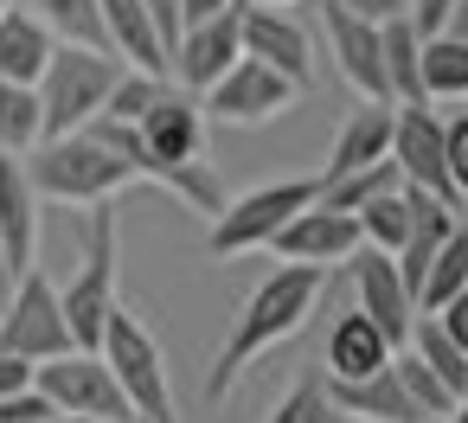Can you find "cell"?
<instances>
[{
	"label": "cell",
	"mask_w": 468,
	"mask_h": 423,
	"mask_svg": "<svg viewBox=\"0 0 468 423\" xmlns=\"http://www.w3.org/2000/svg\"><path fill=\"white\" fill-rule=\"evenodd\" d=\"M385 154H391V103H366V97H359V110L340 122V135H334V148H327L321 186L340 180V174H359V167H372V161H385Z\"/></svg>",
	"instance_id": "cell-19"
},
{
	"label": "cell",
	"mask_w": 468,
	"mask_h": 423,
	"mask_svg": "<svg viewBox=\"0 0 468 423\" xmlns=\"http://www.w3.org/2000/svg\"><path fill=\"white\" fill-rule=\"evenodd\" d=\"M442 154H449V186L468 206V110L462 116H442Z\"/></svg>",
	"instance_id": "cell-32"
},
{
	"label": "cell",
	"mask_w": 468,
	"mask_h": 423,
	"mask_svg": "<svg viewBox=\"0 0 468 423\" xmlns=\"http://www.w3.org/2000/svg\"><path fill=\"white\" fill-rule=\"evenodd\" d=\"M346 282H353V308L372 314L391 333V346H404L410 340V321H417V301H410V289L398 276V257L378 250V244H359L346 257Z\"/></svg>",
	"instance_id": "cell-13"
},
{
	"label": "cell",
	"mask_w": 468,
	"mask_h": 423,
	"mask_svg": "<svg viewBox=\"0 0 468 423\" xmlns=\"http://www.w3.org/2000/svg\"><path fill=\"white\" fill-rule=\"evenodd\" d=\"M20 161H27L39 199H52V206H97V199H116L122 186H135V167H129L110 142H97L90 129L46 135V142H39L33 154H20Z\"/></svg>",
	"instance_id": "cell-2"
},
{
	"label": "cell",
	"mask_w": 468,
	"mask_h": 423,
	"mask_svg": "<svg viewBox=\"0 0 468 423\" xmlns=\"http://www.w3.org/2000/svg\"><path fill=\"white\" fill-rule=\"evenodd\" d=\"M78 212H84V263H78V276L58 289V301H65L71 346H97V340H103V321L116 314L122 231H116V199H97V206H78Z\"/></svg>",
	"instance_id": "cell-4"
},
{
	"label": "cell",
	"mask_w": 468,
	"mask_h": 423,
	"mask_svg": "<svg viewBox=\"0 0 468 423\" xmlns=\"http://www.w3.org/2000/svg\"><path fill=\"white\" fill-rule=\"evenodd\" d=\"M455 289H468V225H455V231L442 238V250L430 257V270H423V282H417V308L436 314Z\"/></svg>",
	"instance_id": "cell-26"
},
{
	"label": "cell",
	"mask_w": 468,
	"mask_h": 423,
	"mask_svg": "<svg viewBox=\"0 0 468 423\" xmlns=\"http://www.w3.org/2000/svg\"><path fill=\"white\" fill-rule=\"evenodd\" d=\"M442 33H455V39H468V0H455V14H449V26Z\"/></svg>",
	"instance_id": "cell-40"
},
{
	"label": "cell",
	"mask_w": 468,
	"mask_h": 423,
	"mask_svg": "<svg viewBox=\"0 0 468 423\" xmlns=\"http://www.w3.org/2000/svg\"><path fill=\"white\" fill-rule=\"evenodd\" d=\"M302 97V84H289L276 65H263V58H238L212 90H206V122H231V129H250V122H270V116H282L289 103Z\"/></svg>",
	"instance_id": "cell-9"
},
{
	"label": "cell",
	"mask_w": 468,
	"mask_h": 423,
	"mask_svg": "<svg viewBox=\"0 0 468 423\" xmlns=\"http://www.w3.org/2000/svg\"><path fill=\"white\" fill-rule=\"evenodd\" d=\"M39 186L27 174L20 154H0V250H7V270H33V250H39Z\"/></svg>",
	"instance_id": "cell-16"
},
{
	"label": "cell",
	"mask_w": 468,
	"mask_h": 423,
	"mask_svg": "<svg viewBox=\"0 0 468 423\" xmlns=\"http://www.w3.org/2000/svg\"><path fill=\"white\" fill-rule=\"evenodd\" d=\"M39 142H46V103H39V84L0 78V154H33Z\"/></svg>",
	"instance_id": "cell-23"
},
{
	"label": "cell",
	"mask_w": 468,
	"mask_h": 423,
	"mask_svg": "<svg viewBox=\"0 0 468 423\" xmlns=\"http://www.w3.org/2000/svg\"><path fill=\"white\" fill-rule=\"evenodd\" d=\"M257 7H289V0H257Z\"/></svg>",
	"instance_id": "cell-42"
},
{
	"label": "cell",
	"mask_w": 468,
	"mask_h": 423,
	"mask_svg": "<svg viewBox=\"0 0 468 423\" xmlns=\"http://www.w3.org/2000/svg\"><path fill=\"white\" fill-rule=\"evenodd\" d=\"M27 385H33V359H20V353L0 346V397H7V391H27Z\"/></svg>",
	"instance_id": "cell-36"
},
{
	"label": "cell",
	"mask_w": 468,
	"mask_h": 423,
	"mask_svg": "<svg viewBox=\"0 0 468 423\" xmlns=\"http://www.w3.org/2000/svg\"><path fill=\"white\" fill-rule=\"evenodd\" d=\"M225 7H238V0H180V26L186 20H206V14H225Z\"/></svg>",
	"instance_id": "cell-39"
},
{
	"label": "cell",
	"mask_w": 468,
	"mask_h": 423,
	"mask_svg": "<svg viewBox=\"0 0 468 423\" xmlns=\"http://www.w3.org/2000/svg\"><path fill=\"white\" fill-rule=\"evenodd\" d=\"M135 423H148V417H135Z\"/></svg>",
	"instance_id": "cell-44"
},
{
	"label": "cell",
	"mask_w": 468,
	"mask_h": 423,
	"mask_svg": "<svg viewBox=\"0 0 468 423\" xmlns=\"http://www.w3.org/2000/svg\"><path fill=\"white\" fill-rule=\"evenodd\" d=\"M449 14H455V0H404V20L430 39V33H442L449 26Z\"/></svg>",
	"instance_id": "cell-34"
},
{
	"label": "cell",
	"mask_w": 468,
	"mask_h": 423,
	"mask_svg": "<svg viewBox=\"0 0 468 423\" xmlns=\"http://www.w3.org/2000/svg\"><path fill=\"white\" fill-rule=\"evenodd\" d=\"M334 7H346V14H359V20L385 26V20H398V14H404V0H334Z\"/></svg>",
	"instance_id": "cell-37"
},
{
	"label": "cell",
	"mask_w": 468,
	"mask_h": 423,
	"mask_svg": "<svg viewBox=\"0 0 468 423\" xmlns=\"http://www.w3.org/2000/svg\"><path fill=\"white\" fill-rule=\"evenodd\" d=\"M321 289H327V270L321 263H276L270 276H257V289L231 314V333H225V346H218V359L206 372V397H231V385L314 314Z\"/></svg>",
	"instance_id": "cell-1"
},
{
	"label": "cell",
	"mask_w": 468,
	"mask_h": 423,
	"mask_svg": "<svg viewBox=\"0 0 468 423\" xmlns=\"http://www.w3.org/2000/svg\"><path fill=\"white\" fill-rule=\"evenodd\" d=\"M167 90V78H154V71H122L116 78V90H110V103H103V116H116V122H135V116H148L154 110V97Z\"/></svg>",
	"instance_id": "cell-31"
},
{
	"label": "cell",
	"mask_w": 468,
	"mask_h": 423,
	"mask_svg": "<svg viewBox=\"0 0 468 423\" xmlns=\"http://www.w3.org/2000/svg\"><path fill=\"white\" fill-rule=\"evenodd\" d=\"M327 397H334V410L353 417V423H423V410H417V397L404 391V378H398L391 359H385L378 372H366V378H327Z\"/></svg>",
	"instance_id": "cell-17"
},
{
	"label": "cell",
	"mask_w": 468,
	"mask_h": 423,
	"mask_svg": "<svg viewBox=\"0 0 468 423\" xmlns=\"http://www.w3.org/2000/svg\"><path fill=\"white\" fill-rule=\"evenodd\" d=\"M321 199V180H270V186H257V193H238V199H225L206 225V250L218 257V263H231V257H250V250H270V238L302 212V206H314Z\"/></svg>",
	"instance_id": "cell-5"
},
{
	"label": "cell",
	"mask_w": 468,
	"mask_h": 423,
	"mask_svg": "<svg viewBox=\"0 0 468 423\" xmlns=\"http://www.w3.org/2000/svg\"><path fill=\"white\" fill-rule=\"evenodd\" d=\"M129 71V58L116 46H78V39H58L46 71H39V103H46V135H71V129H90L116 90V78Z\"/></svg>",
	"instance_id": "cell-3"
},
{
	"label": "cell",
	"mask_w": 468,
	"mask_h": 423,
	"mask_svg": "<svg viewBox=\"0 0 468 423\" xmlns=\"http://www.w3.org/2000/svg\"><path fill=\"white\" fill-rule=\"evenodd\" d=\"M423 103H468V39L455 33L423 39Z\"/></svg>",
	"instance_id": "cell-24"
},
{
	"label": "cell",
	"mask_w": 468,
	"mask_h": 423,
	"mask_svg": "<svg viewBox=\"0 0 468 423\" xmlns=\"http://www.w3.org/2000/svg\"><path fill=\"white\" fill-rule=\"evenodd\" d=\"M97 353L110 359L122 397L135 404V417H148V423H180V417H174V385H167V353H161V340H154L122 301H116V314L103 321Z\"/></svg>",
	"instance_id": "cell-6"
},
{
	"label": "cell",
	"mask_w": 468,
	"mask_h": 423,
	"mask_svg": "<svg viewBox=\"0 0 468 423\" xmlns=\"http://www.w3.org/2000/svg\"><path fill=\"white\" fill-rule=\"evenodd\" d=\"M52 423H122V417H78V410H52ZM135 423V417H129Z\"/></svg>",
	"instance_id": "cell-41"
},
{
	"label": "cell",
	"mask_w": 468,
	"mask_h": 423,
	"mask_svg": "<svg viewBox=\"0 0 468 423\" xmlns=\"http://www.w3.org/2000/svg\"><path fill=\"white\" fill-rule=\"evenodd\" d=\"M0 346L20 353V359H33V365L71 346L65 301H58V289H52V276H39V270H20V276H14L7 301H0Z\"/></svg>",
	"instance_id": "cell-8"
},
{
	"label": "cell",
	"mask_w": 468,
	"mask_h": 423,
	"mask_svg": "<svg viewBox=\"0 0 468 423\" xmlns=\"http://www.w3.org/2000/svg\"><path fill=\"white\" fill-rule=\"evenodd\" d=\"M404 346H410V353H417V359H423V365H430V372H436V378H442L455 397H468V353L449 340V327H442L436 314H417Z\"/></svg>",
	"instance_id": "cell-25"
},
{
	"label": "cell",
	"mask_w": 468,
	"mask_h": 423,
	"mask_svg": "<svg viewBox=\"0 0 468 423\" xmlns=\"http://www.w3.org/2000/svg\"><path fill=\"white\" fill-rule=\"evenodd\" d=\"M238 7H244V0H238ZM238 7H225V14H206V20H186V26H180V39H174V78H180V90L206 97V90H212L238 58H244Z\"/></svg>",
	"instance_id": "cell-12"
},
{
	"label": "cell",
	"mask_w": 468,
	"mask_h": 423,
	"mask_svg": "<svg viewBox=\"0 0 468 423\" xmlns=\"http://www.w3.org/2000/svg\"><path fill=\"white\" fill-rule=\"evenodd\" d=\"M417 314H423V308H417ZM436 321H442V327H449V340L468 353V289H455V295L436 308Z\"/></svg>",
	"instance_id": "cell-35"
},
{
	"label": "cell",
	"mask_w": 468,
	"mask_h": 423,
	"mask_svg": "<svg viewBox=\"0 0 468 423\" xmlns=\"http://www.w3.org/2000/svg\"><path fill=\"white\" fill-rule=\"evenodd\" d=\"M391 353H398L391 333H385L372 314H359V308H346V314L327 327V346H321L327 378H366V372H378Z\"/></svg>",
	"instance_id": "cell-20"
},
{
	"label": "cell",
	"mask_w": 468,
	"mask_h": 423,
	"mask_svg": "<svg viewBox=\"0 0 468 423\" xmlns=\"http://www.w3.org/2000/svg\"><path fill=\"white\" fill-rule=\"evenodd\" d=\"M27 7L58 33V39H78V46H110L103 33V7L97 0H27Z\"/></svg>",
	"instance_id": "cell-28"
},
{
	"label": "cell",
	"mask_w": 468,
	"mask_h": 423,
	"mask_svg": "<svg viewBox=\"0 0 468 423\" xmlns=\"http://www.w3.org/2000/svg\"><path fill=\"white\" fill-rule=\"evenodd\" d=\"M0 423H52V397H46L39 385L7 391V397H0Z\"/></svg>",
	"instance_id": "cell-33"
},
{
	"label": "cell",
	"mask_w": 468,
	"mask_h": 423,
	"mask_svg": "<svg viewBox=\"0 0 468 423\" xmlns=\"http://www.w3.org/2000/svg\"><path fill=\"white\" fill-rule=\"evenodd\" d=\"M263 423H340V410H334V397H327V378H295L282 397H276V410L263 417Z\"/></svg>",
	"instance_id": "cell-29"
},
{
	"label": "cell",
	"mask_w": 468,
	"mask_h": 423,
	"mask_svg": "<svg viewBox=\"0 0 468 423\" xmlns=\"http://www.w3.org/2000/svg\"><path fill=\"white\" fill-rule=\"evenodd\" d=\"M321 33H327V52H334V71L353 97L366 103H391V84H385V46H378V26L321 0Z\"/></svg>",
	"instance_id": "cell-11"
},
{
	"label": "cell",
	"mask_w": 468,
	"mask_h": 423,
	"mask_svg": "<svg viewBox=\"0 0 468 423\" xmlns=\"http://www.w3.org/2000/svg\"><path fill=\"white\" fill-rule=\"evenodd\" d=\"M238 33H244V52L276 65L289 84H314V46H308V26H295L282 7H257V0H244L238 7Z\"/></svg>",
	"instance_id": "cell-15"
},
{
	"label": "cell",
	"mask_w": 468,
	"mask_h": 423,
	"mask_svg": "<svg viewBox=\"0 0 468 423\" xmlns=\"http://www.w3.org/2000/svg\"><path fill=\"white\" fill-rule=\"evenodd\" d=\"M366 238H359V218L353 212H340V206H302L276 238H270V250L282 257V263H321V270H334V263H346L353 250H359Z\"/></svg>",
	"instance_id": "cell-14"
},
{
	"label": "cell",
	"mask_w": 468,
	"mask_h": 423,
	"mask_svg": "<svg viewBox=\"0 0 468 423\" xmlns=\"http://www.w3.org/2000/svg\"><path fill=\"white\" fill-rule=\"evenodd\" d=\"M353 218H359V238H366V244H378V250H391V257H398V250H404V238H410V193H404V186H391V193L366 199Z\"/></svg>",
	"instance_id": "cell-27"
},
{
	"label": "cell",
	"mask_w": 468,
	"mask_h": 423,
	"mask_svg": "<svg viewBox=\"0 0 468 423\" xmlns=\"http://www.w3.org/2000/svg\"><path fill=\"white\" fill-rule=\"evenodd\" d=\"M391 161H398L404 186H423V193H436V199L462 206V199H455V186H449L442 116H436L430 103H391Z\"/></svg>",
	"instance_id": "cell-10"
},
{
	"label": "cell",
	"mask_w": 468,
	"mask_h": 423,
	"mask_svg": "<svg viewBox=\"0 0 468 423\" xmlns=\"http://www.w3.org/2000/svg\"><path fill=\"white\" fill-rule=\"evenodd\" d=\"M97 7H103V33H110V46H116L135 71L174 78V52H167L161 26H154V14H148V0H97Z\"/></svg>",
	"instance_id": "cell-18"
},
{
	"label": "cell",
	"mask_w": 468,
	"mask_h": 423,
	"mask_svg": "<svg viewBox=\"0 0 468 423\" xmlns=\"http://www.w3.org/2000/svg\"><path fill=\"white\" fill-rule=\"evenodd\" d=\"M33 385L52 397V410H78V417H135V404L122 397V385H116V372H110V359L97 353V346H65V353H52V359H39L33 365Z\"/></svg>",
	"instance_id": "cell-7"
},
{
	"label": "cell",
	"mask_w": 468,
	"mask_h": 423,
	"mask_svg": "<svg viewBox=\"0 0 468 423\" xmlns=\"http://www.w3.org/2000/svg\"><path fill=\"white\" fill-rule=\"evenodd\" d=\"M0 7H7V0H0Z\"/></svg>",
	"instance_id": "cell-45"
},
{
	"label": "cell",
	"mask_w": 468,
	"mask_h": 423,
	"mask_svg": "<svg viewBox=\"0 0 468 423\" xmlns=\"http://www.w3.org/2000/svg\"><path fill=\"white\" fill-rule=\"evenodd\" d=\"M391 365H398V378H404V391L417 397V410H423V417H449V410L462 404V397H455V391H449V385H442V378H436L410 346H398V353H391Z\"/></svg>",
	"instance_id": "cell-30"
},
{
	"label": "cell",
	"mask_w": 468,
	"mask_h": 423,
	"mask_svg": "<svg viewBox=\"0 0 468 423\" xmlns=\"http://www.w3.org/2000/svg\"><path fill=\"white\" fill-rule=\"evenodd\" d=\"M58 33L33 14V7H0V78H14V84H39L46 58H52Z\"/></svg>",
	"instance_id": "cell-21"
},
{
	"label": "cell",
	"mask_w": 468,
	"mask_h": 423,
	"mask_svg": "<svg viewBox=\"0 0 468 423\" xmlns=\"http://www.w3.org/2000/svg\"><path fill=\"white\" fill-rule=\"evenodd\" d=\"M148 14H154V26H161V39L174 52V39H180V0H148Z\"/></svg>",
	"instance_id": "cell-38"
},
{
	"label": "cell",
	"mask_w": 468,
	"mask_h": 423,
	"mask_svg": "<svg viewBox=\"0 0 468 423\" xmlns=\"http://www.w3.org/2000/svg\"><path fill=\"white\" fill-rule=\"evenodd\" d=\"M0 276H14V270H7V250H0Z\"/></svg>",
	"instance_id": "cell-43"
},
{
	"label": "cell",
	"mask_w": 468,
	"mask_h": 423,
	"mask_svg": "<svg viewBox=\"0 0 468 423\" xmlns=\"http://www.w3.org/2000/svg\"><path fill=\"white\" fill-rule=\"evenodd\" d=\"M378 46H385V84H391V103H423V33L398 14L378 26Z\"/></svg>",
	"instance_id": "cell-22"
}]
</instances>
